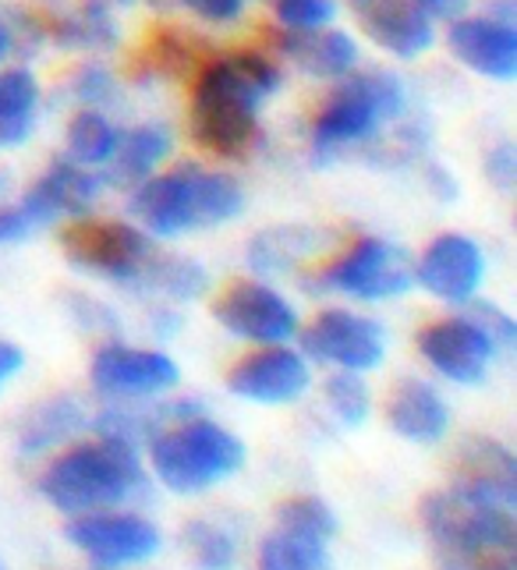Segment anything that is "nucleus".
<instances>
[{
    "label": "nucleus",
    "instance_id": "f257e3e1",
    "mask_svg": "<svg viewBox=\"0 0 517 570\" xmlns=\"http://www.w3.org/2000/svg\"><path fill=\"white\" fill-rule=\"evenodd\" d=\"M281 82V61L270 50L242 47L209 53L203 68L192 75L188 96V131L195 146L221 160L248 156L263 139L258 110Z\"/></svg>",
    "mask_w": 517,
    "mask_h": 570
},
{
    "label": "nucleus",
    "instance_id": "f03ea898",
    "mask_svg": "<svg viewBox=\"0 0 517 570\" xmlns=\"http://www.w3.org/2000/svg\"><path fill=\"white\" fill-rule=\"evenodd\" d=\"M411 114L404 82L383 68H354L336 78L333 89L312 110L309 121V156L315 167L341 160L344 153L365 149L387 139V131Z\"/></svg>",
    "mask_w": 517,
    "mask_h": 570
},
{
    "label": "nucleus",
    "instance_id": "7ed1b4c3",
    "mask_svg": "<svg viewBox=\"0 0 517 570\" xmlns=\"http://www.w3.org/2000/svg\"><path fill=\"white\" fill-rule=\"evenodd\" d=\"M131 216L149 238H185L216 230L245 209V188L227 170L203 164H177L156 170L131 188Z\"/></svg>",
    "mask_w": 517,
    "mask_h": 570
},
{
    "label": "nucleus",
    "instance_id": "20e7f679",
    "mask_svg": "<svg viewBox=\"0 0 517 570\" xmlns=\"http://www.w3.org/2000/svg\"><path fill=\"white\" fill-rule=\"evenodd\" d=\"M422 524L440 549L443 570H517V524L510 507L450 485L426 497Z\"/></svg>",
    "mask_w": 517,
    "mask_h": 570
},
{
    "label": "nucleus",
    "instance_id": "39448f33",
    "mask_svg": "<svg viewBox=\"0 0 517 570\" xmlns=\"http://www.w3.org/2000/svg\"><path fill=\"white\" fill-rule=\"evenodd\" d=\"M143 458L131 443L114 436L61 450L39 475V493L65 514H92V510L121 507L143 497Z\"/></svg>",
    "mask_w": 517,
    "mask_h": 570
},
{
    "label": "nucleus",
    "instance_id": "423d86ee",
    "mask_svg": "<svg viewBox=\"0 0 517 570\" xmlns=\"http://www.w3.org/2000/svg\"><path fill=\"white\" fill-rule=\"evenodd\" d=\"M153 475L174 493H206L245 464V443L203 411L167 422L149 440Z\"/></svg>",
    "mask_w": 517,
    "mask_h": 570
},
{
    "label": "nucleus",
    "instance_id": "0eeeda50",
    "mask_svg": "<svg viewBox=\"0 0 517 570\" xmlns=\"http://www.w3.org/2000/svg\"><path fill=\"white\" fill-rule=\"evenodd\" d=\"M305 287L312 294H336L351 302H390L414 287L411 255L375 234H358L315 266Z\"/></svg>",
    "mask_w": 517,
    "mask_h": 570
},
{
    "label": "nucleus",
    "instance_id": "6e6552de",
    "mask_svg": "<svg viewBox=\"0 0 517 570\" xmlns=\"http://www.w3.org/2000/svg\"><path fill=\"white\" fill-rule=\"evenodd\" d=\"M61 248L75 269L125 287L131 294H138L153 255L160 252L138 224L110 220V216H92V213L75 216V220L61 227Z\"/></svg>",
    "mask_w": 517,
    "mask_h": 570
},
{
    "label": "nucleus",
    "instance_id": "1a4fd4ad",
    "mask_svg": "<svg viewBox=\"0 0 517 570\" xmlns=\"http://www.w3.org/2000/svg\"><path fill=\"white\" fill-rule=\"evenodd\" d=\"M297 341H302V355L309 362H320L341 372H372L387 358V330L365 312L330 305L323 312L297 326Z\"/></svg>",
    "mask_w": 517,
    "mask_h": 570
},
{
    "label": "nucleus",
    "instance_id": "9d476101",
    "mask_svg": "<svg viewBox=\"0 0 517 570\" xmlns=\"http://www.w3.org/2000/svg\"><path fill=\"white\" fill-rule=\"evenodd\" d=\"M213 320L231 337L248 341L255 347L291 344V337H297V326H302L294 302L266 277H237L224 284V291L213 298Z\"/></svg>",
    "mask_w": 517,
    "mask_h": 570
},
{
    "label": "nucleus",
    "instance_id": "9b49d317",
    "mask_svg": "<svg viewBox=\"0 0 517 570\" xmlns=\"http://www.w3.org/2000/svg\"><path fill=\"white\" fill-rule=\"evenodd\" d=\"M89 380L99 397L114 404H135V401H156L167 390L177 386L182 372L174 358L153 347H131L125 341H104L96 347Z\"/></svg>",
    "mask_w": 517,
    "mask_h": 570
},
{
    "label": "nucleus",
    "instance_id": "f8f14e48",
    "mask_svg": "<svg viewBox=\"0 0 517 570\" xmlns=\"http://www.w3.org/2000/svg\"><path fill=\"white\" fill-rule=\"evenodd\" d=\"M422 362L457 386H475L486 380V372L496 358V341L486 333V326L471 316V312H457V316L432 320L414 337Z\"/></svg>",
    "mask_w": 517,
    "mask_h": 570
},
{
    "label": "nucleus",
    "instance_id": "ddd939ff",
    "mask_svg": "<svg viewBox=\"0 0 517 570\" xmlns=\"http://www.w3.org/2000/svg\"><path fill=\"white\" fill-rule=\"evenodd\" d=\"M411 281L432 294L436 302L465 308L475 302L486 281V252L461 230L436 234V238L411 259Z\"/></svg>",
    "mask_w": 517,
    "mask_h": 570
},
{
    "label": "nucleus",
    "instance_id": "4468645a",
    "mask_svg": "<svg viewBox=\"0 0 517 570\" xmlns=\"http://www.w3.org/2000/svg\"><path fill=\"white\" fill-rule=\"evenodd\" d=\"M68 539L82 549L96 570H121L160 553V532L143 514L128 510H92L68 524Z\"/></svg>",
    "mask_w": 517,
    "mask_h": 570
},
{
    "label": "nucleus",
    "instance_id": "2eb2a0df",
    "mask_svg": "<svg viewBox=\"0 0 517 570\" xmlns=\"http://www.w3.org/2000/svg\"><path fill=\"white\" fill-rule=\"evenodd\" d=\"M447 50L457 65H465L489 82L517 78V22L500 11H475L447 18Z\"/></svg>",
    "mask_w": 517,
    "mask_h": 570
},
{
    "label": "nucleus",
    "instance_id": "dca6fc26",
    "mask_svg": "<svg viewBox=\"0 0 517 570\" xmlns=\"http://www.w3.org/2000/svg\"><path fill=\"white\" fill-rule=\"evenodd\" d=\"M312 368L302 351L287 344H258L227 372V390L248 404H294L305 397Z\"/></svg>",
    "mask_w": 517,
    "mask_h": 570
},
{
    "label": "nucleus",
    "instance_id": "f3484780",
    "mask_svg": "<svg viewBox=\"0 0 517 570\" xmlns=\"http://www.w3.org/2000/svg\"><path fill=\"white\" fill-rule=\"evenodd\" d=\"M348 14L372 47L397 61H419L436 43V18L414 0H348Z\"/></svg>",
    "mask_w": 517,
    "mask_h": 570
},
{
    "label": "nucleus",
    "instance_id": "a211bd4d",
    "mask_svg": "<svg viewBox=\"0 0 517 570\" xmlns=\"http://www.w3.org/2000/svg\"><path fill=\"white\" fill-rule=\"evenodd\" d=\"M99 191H104V178L92 167L75 164L68 156H53L47 170L18 199H22L26 213L32 216V224L39 230L92 213L99 203Z\"/></svg>",
    "mask_w": 517,
    "mask_h": 570
},
{
    "label": "nucleus",
    "instance_id": "6ab92c4d",
    "mask_svg": "<svg viewBox=\"0 0 517 570\" xmlns=\"http://www.w3.org/2000/svg\"><path fill=\"white\" fill-rule=\"evenodd\" d=\"M209 57V43L203 36H195L185 26H153L143 39V47L135 50L128 75L138 86L149 82H192V75L203 68Z\"/></svg>",
    "mask_w": 517,
    "mask_h": 570
},
{
    "label": "nucleus",
    "instance_id": "aec40b11",
    "mask_svg": "<svg viewBox=\"0 0 517 570\" xmlns=\"http://www.w3.org/2000/svg\"><path fill=\"white\" fill-rule=\"evenodd\" d=\"M270 43H273V57H284L291 61L297 71H305L309 78H320V82H336L358 68L362 53H358L354 36L344 29H312V32H284V29H273L270 32Z\"/></svg>",
    "mask_w": 517,
    "mask_h": 570
},
{
    "label": "nucleus",
    "instance_id": "412c9836",
    "mask_svg": "<svg viewBox=\"0 0 517 570\" xmlns=\"http://www.w3.org/2000/svg\"><path fill=\"white\" fill-rule=\"evenodd\" d=\"M453 468H457L453 485H461L475 497L514 510V503H517V461L500 440H489V436L465 440L461 450H457V458H453Z\"/></svg>",
    "mask_w": 517,
    "mask_h": 570
},
{
    "label": "nucleus",
    "instance_id": "4be33fe9",
    "mask_svg": "<svg viewBox=\"0 0 517 570\" xmlns=\"http://www.w3.org/2000/svg\"><path fill=\"white\" fill-rule=\"evenodd\" d=\"M387 422L411 443H440L450 429V407L426 380H401L387 401Z\"/></svg>",
    "mask_w": 517,
    "mask_h": 570
},
{
    "label": "nucleus",
    "instance_id": "5701e85b",
    "mask_svg": "<svg viewBox=\"0 0 517 570\" xmlns=\"http://www.w3.org/2000/svg\"><path fill=\"white\" fill-rule=\"evenodd\" d=\"M43 18L47 43L82 53H107L117 47L114 11L92 0H78L75 8H36Z\"/></svg>",
    "mask_w": 517,
    "mask_h": 570
},
{
    "label": "nucleus",
    "instance_id": "b1692460",
    "mask_svg": "<svg viewBox=\"0 0 517 570\" xmlns=\"http://www.w3.org/2000/svg\"><path fill=\"white\" fill-rule=\"evenodd\" d=\"M174 149V135L167 125L143 121L135 128H121V139L110 156V164L104 167V185L114 188H135L138 181L153 178L164 167V160Z\"/></svg>",
    "mask_w": 517,
    "mask_h": 570
},
{
    "label": "nucleus",
    "instance_id": "393cba45",
    "mask_svg": "<svg viewBox=\"0 0 517 570\" xmlns=\"http://www.w3.org/2000/svg\"><path fill=\"white\" fill-rule=\"evenodd\" d=\"M326 234L305 224H281L258 230L248 242V266L255 277H281V273H297L302 263L315 259L323 252Z\"/></svg>",
    "mask_w": 517,
    "mask_h": 570
},
{
    "label": "nucleus",
    "instance_id": "a878e982",
    "mask_svg": "<svg viewBox=\"0 0 517 570\" xmlns=\"http://www.w3.org/2000/svg\"><path fill=\"white\" fill-rule=\"evenodd\" d=\"M43 89L26 65H0V149H22L39 125Z\"/></svg>",
    "mask_w": 517,
    "mask_h": 570
},
{
    "label": "nucleus",
    "instance_id": "bb28decb",
    "mask_svg": "<svg viewBox=\"0 0 517 570\" xmlns=\"http://www.w3.org/2000/svg\"><path fill=\"white\" fill-rule=\"evenodd\" d=\"M86 425H89L86 407L75 397H68V393H57V397L36 404L22 419V425H18V446H22V454H43V450L65 446Z\"/></svg>",
    "mask_w": 517,
    "mask_h": 570
},
{
    "label": "nucleus",
    "instance_id": "cd10ccee",
    "mask_svg": "<svg viewBox=\"0 0 517 570\" xmlns=\"http://www.w3.org/2000/svg\"><path fill=\"white\" fill-rule=\"evenodd\" d=\"M117 139H121V128L114 125V117L99 107H78L68 121L65 131V156L82 167L104 170L110 164V156L117 149Z\"/></svg>",
    "mask_w": 517,
    "mask_h": 570
},
{
    "label": "nucleus",
    "instance_id": "c85d7f7f",
    "mask_svg": "<svg viewBox=\"0 0 517 570\" xmlns=\"http://www.w3.org/2000/svg\"><path fill=\"white\" fill-rule=\"evenodd\" d=\"M209 287V273L203 263H195L192 255H177V252H156L149 273L138 294H149V298H164V302H195L203 298Z\"/></svg>",
    "mask_w": 517,
    "mask_h": 570
},
{
    "label": "nucleus",
    "instance_id": "c756f323",
    "mask_svg": "<svg viewBox=\"0 0 517 570\" xmlns=\"http://www.w3.org/2000/svg\"><path fill=\"white\" fill-rule=\"evenodd\" d=\"M258 570H333L326 539L287 532L276 524V532L258 546Z\"/></svg>",
    "mask_w": 517,
    "mask_h": 570
},
{
    "label": "nucleus",
    "instance_id": "7c9ffc66",
    "mask_svg": "<svg viewBox=\"0 0 517 570\" xmlns=\"http://www.w3.org/2000/svg\"><path fill=\"white\" fill-rule=\"evenodd\" d=\"M323 397H326L330 415L341 425H362L372 411V393H369V383L362 380V372L333 368V376L323 386Z\"/></svg>",
    "mask_w": 517,
    "mask_h": 570
},
{
    "label": "nucleus",
    "instance_id": "2f4dec72",
    "mask_svg": "<svg viewBox=\"0 0 517 570\" xmlns=\"http://www.w3.org/2000/svg\"><path fill=\"white\" fill-rule=\"evenodd\" d=\"M185 546L198 570H231L237 557V542L224 524L198 518L185 528Z\"/></svg>",
    "mask_w": 517,
    "mask_h": 570
},
{
    "label": "nucleus",
    "instance_id": "473e14b6",
    "mask_svg": "<svg viewBox=\"0 0 517 570\" xmlns=\"http://www.w3.org/2000/svg\"><path fill=\"white\" fill-rule=\"evenodd\" d=\"M65 89H68V100L78 104V107H99L107 110L117 92H121V82H117V75L104 65V61H82L75 65L65 78Z\"/></svg>",
    "mask_w": 517,
    "mask_h": 570
},
{
    "label": "nucleus",
    "instance_id": "72a5a7b5",
    "mask_svg": "<svg viewBox=\"0 0 517 570\" xmlns=\"http://www.w3.org/2000/svg\"><path fill=\"white\" fill-rule=\"evenodd\" d=\"M276 524L287 528V532L315 535L326 542L336 535V518L320 497H294V500L281 503V510H276Z\"/></svg>",
    "mask_w": 517,
    "mask_h": 570
},
{
    "label": "nucleus",
    "instance_id": "f704fd0d",
    "mask_svg": "<svg viewBox=\"0 0 517 570\" xmlns=\"http://www.w3.org/2000/svg\"><path fill=\"white\" fill-rule=\"evenodd\" d=\"M266 4L276 18V29L284 32H312L333 26L336 18V0H266Z\"/></svg>",
    "mask_w": 517,
    "mask_h": 570
},
{
    "label": "nucleus",
    "instance_id": "c9c22d12",
    "mask_svg": "<svg viewBox=\"0 0 517 570\" xmlns=\"http://www.w3.org/2000/svg\"><path fill=\"white\" fill-rule=\"evenodd\" d=\"M153 8H185L192 18H198L203 26H234L242 22V14L248 8V0H149Z\"/></svg>",
    "mask_w": 517,
    "mask_h": 570
},
{
    "label": "nucleus",
    "instance_id": "e433bc0d",
    "mask_svg": "<svg viewBox=\"0 0 517 570\" xmlns=\"http://www.w3.org/2000/svg\"><path fill=\"white\" fill-rule=\"evenodd\" d=\"M29 234H36L32 216L26 213L22 199H11V178L0 170V245L26 242Z\"/></svg>",
    "mask_w": 517,
    "mask_h": 570
},
{
    "label": "nucleus",
    "instance_id": "4c0bfd02",
    "mask_svg": "<svg viewBox=\"0 0 517 570\" xmlns=\"http://www.w3.org/2000/svg\"><path fill=\"white\" fill-rule=\"evenodd\" d=\"M482 170H486L489 185H496L500 191H514V185H517V149H514V142L510 139L496 142L486 153Z\"/></svg>",
    "mask_w": 517,
    "mask_h": 570
},
{
    "label": "nucleus",
    "instance_id": "58836bf2",
    "mask_svg": "<svg viewBox=\"0 0 517 570\" xmlns=\"http://www.w3.org/2000/svg\"><path fill=\"white\" fill-rule=\"evenodd\" d=\"M468 312L486 326V333L496 341V347H510V344L517 341V323L507 316V312H504L500 305H486V302H482V305H471Z\"/></svg>",
    "mask_w": 517,
    "mask_h": 570
},
{
    "label": "nucleus",
    "instance_id": "ea45409f",
    "mask_svg": "<svg viewBox=\"0 0 517 570\" xmlns=\"http://www.w3.org/2000/svg\"><path fill=\"white\" fill-rule=\"evenodd\" d=\"M71 316L82 323V326H89L92 333H99V330H114L117 326V316L107 308V305H99V302H92V298H86V294H71Z\"/></svg>",
    "mask_w": 517,
    "mask_h": 570
},
{
    "label": "nucleus",
    "instance_id": "a19ab883",
    "mask_svg": "<svg viewBox=\"0 0 517 570\" xmlns=\"http://www.w3.org/2000/svg\"><path fill=\"white\" fill-rule=\"evenodd\" d=\"M426 185H429V191L436 195V199H443V203H450L453 195H457V181H453V174L447 170V167H440V164H426Z\"/></svg>",
    "mask_w": 517,
    "mask_h": 570
},
{
    "label": "nucleus",
    "instance_id": "79ce46f5",
    "mask_svg": "<svg viewBox=\"0 0 517 570\" xmlns=\"http://www.w3.org/2000/svg\"><path fill=\"white\" fill-rule=\"evenodd\" d=\"M22 351H18V344L11 341H0V386L11 383L18 372H22Z\"/></svg>",
    "mask_w": 517,
    "mask_h": 570
},
{
    "label": "nucleus",
    "instance_id": "37998d69",
    "mask_svg": "<svg viewBox=\"0 0 517 570\" xmlns=\"http://www.w3.org/2000/svg\"><path fill=\"white\" fill-rule=\"evenodd\" d=\"M11 57H18V47H14V26H11L8 8H0V65H8Z\"/></svg>",
    "mask_w": 517,
    "mask_h": 570
},
{
    "label": "nucleus",
    "instance_id": "c03bdc74",
    "mask_svg": "<svg viewBox=\"0 0 517 570\" xmlns=\"http://www.w3.org/2000/svg\"><path fill=\"white\" fill-rule=\"evenodd\" d=\"M426 14L432 18H453V14H461L468 8V0H414Z\"/></svg>",
    "mask_w": 517,
    "mask_h": 570
},
{
    "label": "nucleus",
    "instance_id": "a18cd8bd",
    "mask_svg": "<svg viewBox=\"0 0 517 570\" xmlns=\"http://www.w3.org/2000/svg\"><path fill=\"white\" fill-rule=\"evenodd\" d=\"M92 4H104V8H110V11H121V8L138 4V0H92Z\"/></svg>",
    "mask_w": 517,
    "mask_h": 570
}]
</instances>
